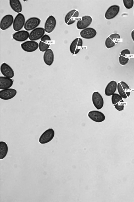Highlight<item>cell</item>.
Wrapping results in <instances>:
<instances>
[{
  "label": "cell",
  "instance_id": "5",
  "mask_svg": "<svg viewBox=\"0 0 134 202\" xmlns=\"http://www.w3.org/2000/svg\"><path fill=\"white\" fill-rule=\"evenodd\" d=\"M41 20L39 18L35 17L30 18L26 20L24 27L27 31L33 30L36 28L40 24Z\"/></svg>",
  "mask_w": 134,
  "mask_h": 202
},
{
  "label": "cell",
  "instance_id": "27",
  "mask_svg": "<svg viewBox=\"0 0 134 202\" xmlns=\"http://www.w3.org/2000/svg\"><path fill=\"white\" fill-rule=\"evenodd\" d=\"M8 150L7 144L3 141L0 142V159H3L6 156Z\"/></svg>",
  "mask_w": 134,
  "mask_h": 202
},
{
  "label": "cell",
  "instance_id": "23",
  "mask_svg": "<svg viewBox=\"0 0 134 202\" xmlns=\"http://www.w3.org/2000/svg\"><path fill=\"white\" fill-rule=\"evenodd\" d=\"M130 52L127 49L122 50L120 52L119 58L120 64L122 65H125L128 63L129 60Z\"/></svg>",
  "mask_w": 134,
  "mask_h": 202
},
{
  "label": "cell",
  "instance_id": "3",
  "mask_svg": "<svg viewBox=\"0 0 134 202\" xmlns=\"http://www.w3.org/2000/svg\"><path fill=\"white\" fill-rule=\"evenodd\" d=\"M122 98L118 94L115 93L111 96L112 104L118 110L120 111L124 109V102Z\"/></svg>",
  "mask_w": 134,
  "mask_h": 202
},
{
  "label": "cell",
  "instance_id": "13",
  "mask_svg": "<svg viewBox=\"0 0 134 202\" xmlns=\"http://www.w3.org/2000/svg\"><path fill=\"white\" fill-rule=\"evenodd\" d=\"M45 32L44 29L43 28H36L30 33L29 38L31 41H35L38 40L43 36Z\"/></svg>",
  "mask_w": 134,
  "mask_h": 202
},
{
  "label": "cell",
  "instance_id": "21",
  "mask_svg": "<svg viewBox=\"0 0 134 202\" xmlns=\"http://www.w3.org/2000/svg\"><path fill=\"white\" fill-rule=\"evenodd\" d=\"M29 34L26 31L21 30L13 34L12 37L15 40L20 42L24 41L29 38Z\"/></svg>",
  "mask_w": 134,
  "mask_h": 202
},
{
  "label": "cell",
  "instance_id": "11",
  "mask_svg": "<svg viewBox=\"0 0 134 202\" xmlns=\"http://www.w3.org/2000/svg\"><path fill=\"white\" fill-rule=\"evenodd\" d=\"M120 38L119 34L114 33L110 35L106 39L105 45L108 48H110L114 46L119 42Z\"/></svg>",
  "mask_w": 134,
  "mask_h": 202
},
{
  "label": "cell",
  "instance_id": "18",
  "mask_svg": "<svg viewBox=\"0 0 134 202\" xmlns=\"http://www.w3.org/2000/svg\"><path fill=\"white\" fill-rule=\"evenodd\" d=\"M51 38L48 35L45 34L41 38L39 44V48L40 51L45 52L49 48Z\"/></svg>",
  "mask_w": 134,
  "mask_h": 202
},
{
  "label": "cell",
  "instance_id": "20",
  "mask_svg": "<svg viewBox=\"0 0 134 202\" xmlns=\"http://www.w3.org/2000/svg\"><path fill=\"white\" fill-rule=\"evenodd\" d=\"M80 34L81 36L83 38L89 39L94 38L96 35L97 32L93 28L88 27L82 30Z\"/></svg>",
  "mask_w": 134,
  "mask_h": 202
},
{
  "label": "cell",
  "instance_id": "24",
  "mask_svg": "<svg viewBox=\"0 0 134 202\" xmlns=\"http://www.w3.org/2000/svg\"><path fill=\"white\" fill-rule=\"evenodd\" d=\"M117 83L114 80L110 81L107 85L105 89V94L107 96L112 95L115 93L117 88Z\"/></svg>",
  "mask_w": 134,
  "mask_h": 202
},
{
  "label": "cell",
  "instance_id": "29",
  "mask_svg": "<svg viewBox=\"0 0 134 202\" xmlns=\"http://www.w3.org/2000/svg\"><path fill=\"white\" fill-rule=\"evenodd\" d=\"M131 36L133 41L134 42V30L131 32Z\"/></svg>",
  "mask_w": 134,
  "mask_h": 202
},
{
  "label": "cell",
  "instance_id": "28",
  "mask_svg": "<svg viewBox=\"0 0 134 202\" xmlns=\"http://www.w3.org/2000/svg\"><path fill=\"white\" fill-rule=\"evenodd\" d=\"M123 2L125 7L127 9L132 8L134 4V1L133 0H123Z\"/></svg>",
  "mask_w": 134,
  "mask_h": 202
},
{
  "label": "cell",
  "instance_id": "7",
  "mask_svg": "<svg viewBox=\"0 0 134 202\" xmlns=\"http://www.w3.org/2000/svg\"><path fill=\"white\" fill-rule=\"evenodd\" d=\"M21 47L24 51L28 52H31L36 50L39 47L38 43L32 41H26L21 44Z\"/></svg>",
  "mask_w": 134,
  "mask_h": 202
},
{
  "label": "cell",
  "instance_id": "1",
  "mask_svg": "<svg viewBox=\"0 0 134 202\" xmlns=\"http://www.w3.org/2000/svg\"><path fill=\"white\" fill-rule=\"evenodd\" d=\"M117 88L119 94L122 98L126 99L129 97L131 93L130 89L125 82L122 81L118 83Z\"/></svg>",
  "mask_w": 134,
  "mask_h": 202
},
{
  "label": "cell",
  "instance_id": "14",
  "mask_svg": "<svg viewBox=\"0 0 134 202\" xmlns=\"http://www.w3.org/2000/svg\"><path fill=\"white\" fill-rule=\"evenodd\" d=\"M14 18L10 14H7L2 19L0 22V28L3 30H6L9 28L13 23Z\"/></svg>",
  "mask_w": 134,
  "mask_h": 202
},
{
  "label": "cell",
  "instance_id": "17",
  "mask_svg": "<svg viewBox=\"0 0 134 202\" xmlns=\"http://www.w3.org/2000/svg\"><path fill=\"white\" fill-rule=\"evenodd\" d=\"M16 94V90L14 89L2 90L0 91V98L3 100H9L14 98Z\"/></svg>",
  "mask_w": 134,
  "mask_h": 202
},
{
  "label": "cell",
  "instance_id": "4",
  "mask_svg": "<svg viewBox=\"0 0 134 202\" xmlns=\"http://www.w3.org/2000/svg\"><path fill=\"white\" fill-rule=\"evenodd\" d=\"M25 18L24 15L18 13L15 17L13 22V28L15 31H19L23 27L25 24Z\"/></svg>",
  "mask_w": 134,
  "mask_h": 202
},
{
  "label": "cell",
  "instance_id": "26",
  "mask_svg": "<svg viewBox=\"0 0 134 202\" xmlns=\"http://www.w3.org/2000/svg\"><path fill=\"white\" fill-rule=\"evenodd\" d=\"M9 4L11 8L15 12L19 13L22 11V7L19 0H10Z\"/></svg>",
  "mask_w": 134,
  "mask_h": 202
},
{
  "label": "cell",
  "instance_id": "19",
  "mask_svg": "<svg viewBox=\"0 0 134 202\" xmlns=\"http://www.w3.org/2000/svg\"><path fill=\"white\" fill-rule=\"evenodd\" d=\"M1 72L4 77L12 78L14 76V72L12 67L5 63L2 64L0 67Z\"/></svg>",
  "mask_w": 134,
  "mask_h": 202
},
{
  "label": "cell",
  "instance_id": "22",
  "mask_svg": "<svg viewBox=\"0 0 134 202\" xmlns=\"http://www.w3.org/2000/svg\"><path fill=\"white\" fill-rule=\"evenodd\" d=\"M43 60L45 64L48 66L51 65L54 60V55L52 50L48 49L44 52L43 55Z\"/></svg>",
  "mask_w": 134,
  "mask_h": 202
},
{
  "label": "cell",
  "instance_id": "6",
  "mask_svg": "<svg viewBox=\"0 0 134 202\" xmlns=\"http://www.w3.org/2000/svg\"><path fill=\"white\" fill-rule=\"evenodd\" d=\"M92 19L90 16L86 15L82 17L77 21L76 26L79 29H83L87 28L91 24Z\"/></svg>",
  "mask_w": 134,
  "mask_h": 202
},
{
  "label": "cell",
  "instance_id": "10",
  "mask_svg": "<svg viewBox=\"0 0 134 202\" xmlns=\"http://www.w3.org/2000/svg\"><path fill=\"white\" fill-rule=\"evenodd\" d=\"M79 15V12L76 10L73 9L70 11L65 16L64 21L65 23L68 25L73 24L77 19Z\"/></svg>",
  "mask_w": 134,
  "mask_h": 202
},
{
  "label": "cell",
  "instance_id": "9",
  "mask_svg": "<svg viewBox=\"0 0 134 202\" xmlns=\"http://www.w3.org/2000/svg\"><path fill=\"white\" fill-rule=\"evenodd\" d=\"M92 100L93 105L97 109H100L103 107L104 104V100L98 92H95L93 93Z\"/></svg>",
  "mask_w": 134,
  "mask_h": 202
},
{
  "label": "cell",
  "instance_id": "2",
  "mask_svg": "<svg viewBox=\"0 0 134 202\" xmlns=\"http://www.w3.org/2000/svg\"><path fill=\"white\" fill-rule=\"evenodd\" d=\"M55 134L54 130L49 128L46 130L41 135L39 139V142L41 144H44L50 142L53 138Z\"/></svg>",
  "mask_w": 134,
  "mask_h": 202
},
{
  "label": "cell",
  "instance_id": "15",
  "mask_svg": "<svg viewBox=\"0 0 134 202\" xmlns=\"http://www.w3.org/2000/svg\"><path fill=\"white\" fill-rule=\"evenodd\" d=\"M56 25V21L53 16H50L47 19L44 26L45 31L48 33L52 32L54 29Z\"/></svg>",
  "mask_w": 134,
  "mask_h": 202
},
{
  "label": "cell",
  "instance_id": "16",
  "mask_svg": "<svg viewBox=\"0 0 134 202\" xmlns=\"http://www.w3.org/2000/svg\"><path fill=\"white\" fill-rule=\"evenodd\" d=\"M120 9L119 6L117 5H114L110 6L105 12V17L108 20L114 18L119 13Z\"/></svg>",
  "mask_w": 134,
  "mask_h": 202
},
{
  "label": "cell",
  "instance_id": "25",
  "mask_svg": "<svg viewBox=\"0 0 134 202\" xmlns=\"http://www.w3.org/2000/svg\"><path fill=\"white\" fill-rule=\"evenodd\" d=\"M13 80L10 78L5 77H0V89H9L13 85Z\"/></svg>",
  "mask_w": 134,
  "mask_h": 202
},
{
  "label": "cell",
  "instance_id": "12",
  "mask_svg": "<svg viewBox=\"0 0 134 202\" xmlns=\"http://www.w3.org/2000/svg\"><path fill=\"white\" fill-rule=\"evenodd\" d=\"M88 116L91 120L97 123L103 122L105 119V116L104 114L97 110L90 111L88 113Z\"/></svg>",
  "mask_w": 134,
  "mask_h": 202
},
{
  "label": "cell",
  "instance_id": "8",
  "mask_svg": "<svg viewBox=\"0 0 134 202\" xmlns=\"http://www.w3.org/2000/svg\"><path fill=\"white\" fill-rule=\"evenodd\" d=\"M83 45L82 39L77 38L75 39L71 43L70 50L71 53L74 55L77 54L80 50Z\"/></svg>",
  "mask_w": 134,
  "mask_h": 202
}]
</instances>
